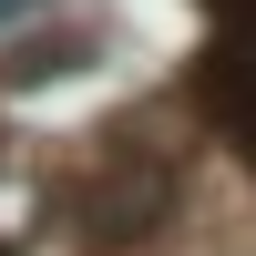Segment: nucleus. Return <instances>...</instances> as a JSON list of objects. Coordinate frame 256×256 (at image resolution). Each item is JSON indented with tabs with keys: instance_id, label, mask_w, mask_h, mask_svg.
Segmentation results:
<instances>
[{
	"instance_id": "f257e3e1",
	"label": "nucleus",
	"mask_w": 256,
	"mask_h": 256,
	"mask_svg": "<svg viewBox=\"0 0 256 256\" xmlns=\"http://www.w3.org/2000/svg\"><path fill=\"white\" fill-rule=\"evenodd\" d=\"M164 205H174V164H154V154H113V164L92 174V195H82V236H92V246L154 236Z\"/></svg>"
},
{
	"instance_id": "f03ea898",
	"label": "nucleus",
	"mask_w": 256,
	"mask_h": 256,
	"mask_svg": "<svg viewBox=\"0 0 256 256\" xmlns=\"http://www.w3.org/2000/svg\"><path fill=\"white\" fill-rule=\"evenodd\" d=\"M82 62H92V31H41V41L10 52V82L31 92V82H62V72H82Z\"/></svg>"
}]
</instances>
